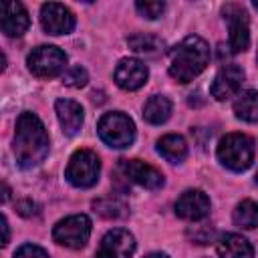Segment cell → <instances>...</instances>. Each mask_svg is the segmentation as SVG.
<instances>
[{
  "label": "cell",
  "mask_w": 258,
  "mask_h": 258,
  "mask_svg": "<svg viewBox=\"0 0 258 258\" xmlns=\"http://www.w3.org/2000/svg\"><path fill=\"white\" fill-rule=\"evenodd\" d=\"M48 133L42 125V121L30 113L24 111L16 119V131H14V155L20 167H34L44 161L48 155Z\"/></svg>",
  "instance_id": "6da1fadb"
},
{
  "label": "cell",
  "mask_w": 258,
  "mask_h": 258,
  "mask_svg": "<svg viewBox=\"0 0 258 258\" xmlns=\"http://www.w3.org/2000/svg\"><path fill=\"white\" fill-rule=\"evenodd\" d=\"M210 62V46L202 36H185L169 52V75L177 83H189Z\"/></svg>",
  "instance_id": "7a4b0ae2"
},
{
  "label": "cell",
  "mask_w": 258,
  "mask_h": 258,
  "mask_svg": "<svg viewBox=\"0 0 258 258\" xmlns=\"http://www.w3.org/2000/svg\"><path fill=\"white\" fill-rule=\"evenodd\" d=\"M218 159L232 171H244L254 161V141L244 133H228L218 143Z\"/></svg>",
  "instance_id": "3957f363"
},
{
  "label": "cell",
  "mask_w": 258,
  "mask_h": 258,
  "mask_svg": "<svg viewBox=\"0 0 258 258\" xmlns=\"http://www.w3.org/2000/svg\"><path fill=\"white\" fill-rule=\"evenodd\" d=\"M97 131H99V137L109 145V147H117V149H123V147H129L135 139V125L133 121L121 113V111H113V113H105L101 119H99V125H97Z\"/></svg>",
  "instance_id": "277c9868"
},
{
  "label": "cell",
  "mask_w": 258,
  "mask_h": 258,
  "mask_svg": "<svg viewBox=\"0 0 258 258\" xmlns=\"http://www.w3.org/2000/svg\"><path fill=\"white\" fill-rule=\"evenodd\" d=\"M101 173V161L95 151L91 149H79L71 155L64 177L75 187H93Z\"/></svg>",
  "instance_id": "5b68a950"
},
{
  "label": "cell",
  "mask_w": 258,
  "mask_h": 258,
  "mask_svg": "<svg viewBox=\"0 0 258 258\" xmlns=\"http://www.w3.org/2000/svg\"><path fill=\"white\" fill-rule=\"evenodd\" d=\"M26 64L30 73L38 79H52L60 75L67 67V54L52 44H40L32 48V52L26 58Z\"/></svg>",
  "instance_id": "8992f818"
},
{
  "label": "cell",
  "mask_w": 258,
  "mask_h": 258,
  "mask_svg": "<svg viewBox=\"0 0 258 258\" xmlns=\"http://www.w3.org/2000/svg\"><path fill=\"white\" fill-rule=\"evenodd\" d=\"M91 236V220L85 214H75L69 216L60 222H56L54 230H52V238L54 242H58L60 246L79 250L89 242Z\"/></svg>",
  "instance_id": "52a82bcc"
},
{
  "label": "cell",
  "mask_w": 258,
  "mask_h": 258,
  "mask_svg": "<svg viewBox=\"0 0 258 258\" xmlns=\"http://www.w3.org/2000/svg\"><path fill=\"white\" fill-rule=\"evenodd\" d=\"M224 18L228 20L230 28V48L232 52H244L250 46V26H248V14L238 4L224 6Z\"/></svg>",
  "instance_id": "ba28073f"
},
{
  "label": "cell",
  "mask_w": 258,
  "mask_h": 258,
  "mask_svg": "<svg viewBox=\"0 0 258 258\" xmlns=\"http://www.w3.org/2000/svg\"><path fill=\"white\" fill-rule=\"evenodd\" d=\"M135 252V238L123 228L109 230L97 248L95 258H131Z\"/></svg>",
  "instance_id": "9c48e42d"
},
{
  "label": "cell",
  "mask_w": 258,
  "mask_h": 258,
  "mask_svg": "<svg viewBox=\"0 0 258 258\" xmlns=\"http://www.w3.org/2000/svg\"><path fill=\"white\" fill-rule=\"evenodd\" d=\"M244 81V71L238 64H224L212 81L210 93L216 101H226L230 97H238V91Z\"/></svg>",
  "instance_id": "30bf717a"
},
{
  "label": "cell",
  "mask_w": 258,
  "mask_h": 258,
  "mask_svg": "<svg viewBox=\"0 0 258 258\" xmlns=\"http://www.w3.org/2000/svg\"><path fill=\"white\" fill-rule=\"evenodd\" d=\"M40 24L48 34H69L75 28V14L62 4L48 2L40 8Z\"/></svg>",
  "instance_id": "8fae6325"
},
{
  "label": "cell",
  "mask_w": 258,
  "mask_h": 258,
  "mask_svg": "<svg viewBox=\"0 0 258 258\" xmlns=\"http://www.w3.org/2000/svg\"><path fill=\"white\" fill-rule=\"evenodd\" d=\"M121 171L123 175L147 189H157L163 185V173L159 169H155L153 165L141 161V159H123L121 161Z\"/></svg>",
  "instance_id": "7c38bea8"
},
{
  "label": "cell",
  "mask_w": 258,
  "mask_h": 258,
  "mask_svg": "<svg viewBox=\"0 0 258 258\" xmlns=\"http://www.w3.org/2000/svg\"><path fill=\"white\" fill-rule=\"evenodd\" d=\"M149 71L139 58H121L115 69V83L125 91H137L147 83Z\"/></svg>",
  "instance_id": "4fadbf2b"
},
{
  "label": "cell",
  "mask_w": 258,
  "mask_h": 258,
  "mask_svg": "<svg viewBox=\"0 0 258 258\" xmlns=\"http://www.w3.org/2000/svg\"><path fill=\"white\" fill-rule=\"evenodd\" d=\"M175 214L189 222L204 220L210 214V198L202 189H187L177 198Z\"/></svg>",
  "instance_id": "5bb4252c"
},
{
  "label": "cell",
  "mask_w": 258,
  "mask_h": 258,
  "mask_svg": "<svg viewBox=\"0 0 258 258\" xmlns=\"http://www.w3.org/2000/svg\"><path fill=\"white\" fill-rule=\"evenodd\" d=\"M28 12L20 2L2 4V30L6 36H22L28 30Z\"/></svg>",
  "instance_id": "9a60e30c"
},
{
  "label": "cell",
  "mask_w": 258,
  "mask_h": 258,
  "mask_svg": "<svg viewBox=\"0 0 258 258\" xmlns=\"http://www.w3.org/2000/svg\"><path fill=\"white\" fill-rule=\"evenodd\" d=\"M56 117H58V123L62 127V131L67 135H77L81 125H83V119H85V113H83V107L77 103V101H71V99H58L56 105Z\"/></svg>",
  "instance_id": "2e32d148"
},
{
  "label": "cell",
  "mask_w": 258,
  "mask_h": 258,
  "mask_svg": "<svg viewBox=\"0 0 258 258\" xmlns=\"http://www.w3.org/2000/svg\"><path fill=\"white\" fill-rule=\"evenodd\" d=\"M220 258H254L252 244L240 234H224L216 244Z\"/></svg>",
  "instance_id": "e0dca14e"
},
{
  "label": "cell",
  "mask_w": 258,
  "mask_h": 258,
  "mask_svg": "<svg viewBox=\"0 0 258 258\" xmlns=\"http://www.w3.org/2000/svg\"><path fill=\"white\" fill-rule=\"evenodd\" d=\"M171 115V101L165 95H153L143 105V119L151 125H161Z\"/></svg>",
  "instance_id": "ac0fdd59"
},
{
  "label": "cell",
  "mask_w": 258,
  "mask_h": 258,
  "mask_svg": "<svg viewBox=\"0 0 258 258\" xmlns=\"http://www.w3.org/2000/svg\"><path fill=\"white\" fill-rule=\"evenodd\" d=\"M157 151L171 163H179L185 159L187 155V143L181 135H175V133H169V135H163L159 141H157Z\"/></svg>",
  "instance_id": "d6986e66"
},
{
  "label": "cell",
  "mask_w": 258,
  "mask_h": 258,
  "mask_svg": "<svg viewBox=\"0 0 258 258\" xmlns=\"http://www.w3.org/2000/svg\"><path fill=\"white\" fill-rule=\"evenodd\" d=\"M234 113L238 119L246 123H256L258 121V93L252 89L238 93V99L234 101Z\"/></svg>",
  "instance_id": "ffe728a7"
},
{
  "label": "cell",
  "mask_w": 258,
  "mask_h": 258,
  "mask_svg": "<svg viewBox=\"0 0 258 258\" xmlns=\"http://www.w3.org/2000/svg\"><path fill=\"white\" fill-rule=\"evenodd\" d=\"M234 224L244 230L258 228V204L252 200H244L234 210Z\"/></svg>",
  "instance_id": "44dd1931"
},
{
  "label": "cell",
  "mask_w": 258,
  "mask_h": 258,
  "mask_svg": "<svg viewBox=\"0 0 258 258\" xmlns=\"http://www.w3.org/2000/svg\"><path fill=\"white\" fill-rule=\"evenodd\" d=\"M127 44L135 52L149 54V56H155L163 50V40L159 36H153V34H133L127 38Z\"/></svg>",
  "instance_id": "7402d4cb"
},
{
  "label": "cell",
  "mask_w": 258,
  "mask_h": 258,
  "mask_svg": "<svg viewBox=\"0 0 258 258\" xmlns=\"http://www.w3.org/2000/svg\"><path fill=\"white\" fill-rule=\"evenodd\" d=\"M95 212H99L103 218H123L127 214V206L123 200L109 196V198H101L95 202Z\"/></svg>",
  "instance_id": "603a6c76"
},
{
  "label": "cell",
  "mask_w": 258,
  "mask_h": 258,
  "mask_svg": "<svg viewBox=\"0 0 258 258\" xmlns=\"http://www.w3.org/2000/svg\"><path fill=\"white\" fill-rule=\"evenodd\" d=\"M62 81H64V85H67V87L81 89V87H85V85H87L89 75H87V71H85L81 64H75V67L67 69V73H64V77H62Z\"/></svg>",
  "instance_id": "cb8c5ba5"
},
{
  "label": "cell",
  "mask_w": 258,
  "mask_h": 258,
  "mask_svg": "<svg viewBox=\"0 0 258 258\" xmlns=\"http://www.w3.org/2000/svg\"><path fill=\"white\" fill-rule=\"evenodd\" d=\"M135 8H137V12H139L143 18L153 20V18L161 16V12L165 10V4H163V2H151V0H145V2L139 0V2L135 4Z\"/></svg>",
  "instance_id": "d4e9b609"
},
{
  "label": "cell",
  "mask_w": 258,
  "mask_h": 258,
  "mask_svg": "<svg viewBox=\"0 0 258 258\" xmlns=\"http://www.w3.org/2000/svg\"><path fill=\"white\" fill-rule=\"evenodd\" d=\"M14 258H48V254L40 248V246H34V244H24L16 250Z\"/></svg>",
  "instance_id": "484cf974"
},
{
  "label": "cell",
  "mask_w": 258,
  "mask_h": 258,
  "mask_svg": "<svg viewBox=\"0 0 258 258\" xmlns=\"http://www.w3.org/2000/svg\"><path fill=\"white\" fill-rule=\"evenodd\" d=\"M16 210H18V214H22V216H34V214L38 212V206H36L32 200H20V202L16 204Z\"/></svg>",
  "instance_id": "4316f807"
},
{
  "label": "cell",
  "mask_w": 258,
  "mask_h": 258,
  "mask_svg": "<svg viewBox=\"0 0 258 258\" xmlns=\"http://www.w3.org/2000/svg\"><path fill=\"white\" fill-rule=\"evenodd\" d=\"M0 222H2V232H4V236H2V246H6V244H8V238H10V236H8V220H6V216H2Z\"/></svg>",
  "instance_id": "83f0119b"
},
{
  "label": "cell",
  "mask_w": 258,
  "mask_h": 258,
  "mask_svg": "<svg viewBox=\"0 0 258 258\" xmlns=\"http://www.w3.org/2000/svg\"><path fill=\"white\" fill-rule=\"evenodd\" d=\"M145 258H169V256L163 254V252H151V254H147Z\"/></svg>",
  "instance_id": "f1b7e54d"
},
{
  "label": "cell",
  "mask_w": 258,
  "mask_h": 258,
  "mask_svg": "<svg viewBox=\"0 0 258 258\" xmlns=\"http://www.w3.org/2000/svg\"><path fill=\"white\" fill-rule=\"evenodd\" d=\"M8 198H10V189H8V185L4 183V194H2V202H8Z\"/></svg>",
  "instance_id": "f546056e"
},
{
  "label": "cell",
  "mask_w": 258,
  "mask_h": 258,
  "mask_svg": "<svg viewBox=\"0 0 258 258\" xmlns=\"http://www.w3.org/2000/svg\"><path fill=\"white\" fill-rule=\"evenodd\" d=\"M254 8H256V10H258V0H256V2H254Z\"/></svg>",
  "instance_id": "4dcf8cb0"
},
{
  "label": "cell",
  "mask_w": 258,
  "mask_h": 258,
  "mask_svg": "<svg viewBox=\"0 0 258 258\" xmlns=\"http://www.w3.org/2000/svg\"><path fill=\"white\" fill-rule=\"evenodd\" d=\"M256 183H258V173H256Z\"/></svg>",
  "instance_id": "1f68e13d"
},
{
  "label": "cell",
  "mask_w": 258,
  "mask_h": 258,
  "mask_svg": "<svg viewBox=\"0 0 258 258\" xmlns=\"http://www.w3.org/2000/svg\"><path fill=\"white\" fill-rule=\"evenodd\" d=\"M256 58H258V52H256Z\"/></svg>",
  "instance_id": "d6a6232c"
}]
</instances>
